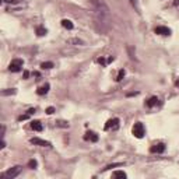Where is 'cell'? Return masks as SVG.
<instances>
[{"instance_id": "6da1fadb", "label": "cell", "mask_w": 179, "mask_h": 179, "mask_svg": "<svg viewBox=\"0 0 179 179\" xmlns=\"http://www.w3.org/2000/svg\"><path fill=\"white\" fill-rule=\"evenodd\" d=\"M132 133H133L134 137H137V139H143L144 137V134H146V129H144V124L141 123V122H136L133 126V129H132Z\"/></svg>"}, {"instance_id": "7a4b0ae2", "label": "cell", "mask_w": 179, "mask_h": 179, "mask_svg": "<svg viewBox=\"0 0 179 179\" xmlns=\"http://www.w3.org/2000/svg\"><path fill=\"white\" fill-rule=\"evenodd\" d=\"M22 66H24V62H22L21 59H14V60H11V63L9 64V70L11 73H18V71L22 70Z\"/></svg>"}, {"instance_id": "3957f363", "label": "cell", "mask_w": 179, "mask_h": 179, "mask_svg": "<svg viewBox=\"0 0 179 179\" xmlns=\"http://www.w3.org/2000/svg\"><path fill=\"white\" fill-rule=\"evenodd\" d=\"M21 169H22V167H20V165H15V167L10 168V169H7L6 172L3 173V178H7V179L15 178V176H18V175H20Z\"/></svg>"}, {"instance_id": "277c9868", "label": "cell", "mask_w": 179, "mask_h": 179, "mask_svg": "<svg viewBox=\"0 0 179 179\" xmlns=\"http://www.w3.org/2000/svg\"><path fill=\"white\" fill-rule=\"evenodd\" d=\"M119 123H120V120H119L118 118H112L105 123V128L104 129H105V130H118Z\"/></svg>"}, {"instance_id": "5b68a950", "label": "cell", "mask_w": 179, "mask_h": 179, "mask_svg": "<svg viewBox=\"0 0 179 179\" xmlns=\"http://www.w3.org/2000/svg\"><path fill=\"white\" fill-rule=\"evenodd\" d=\"M30 141L32 143L34 146H39V147H51V146H52V144H51L49 141L39 139V137H32V139H31Z\"/></svg>"}, {"instance_id": "8992f818", "label": "cell", "mask_w": 179, "mask_h": 179, "mask_svg": "<svg viewBox=\"0 0 179 179\" xmlns=\"http://www.w3.org/2000/svg\"><path fill=\"white\" fill-rule=\"evenodd\" d=\"M165 144L164 143H157V144H154V146L150 148V151L151 153H157V154H161V153H164L165 151Z\"/></svg>"}, {"instance_id": "52a82bcc", "label": "cell", "mask_w": 179, "mask_h": 179, "mask_svg": "<svg viewBox=\"0 0 179 179\" xmlns=\"http://www.w3.org/2000/svg\"><path fill=\"white\" fill-rule=\"evenodd\" d=\"M84 140H85V141L95 143V141H98V134L94 133V132H87V133L84 134Z\"/></svg>"}, {"instance_id": "ba28073f", "label": "cell", "mask_w": 179, "mask_h": 179, "mask_svg": "<svg viewBox=\"0 0 179 179\" xmlns=\"http://www.w3.org/2000/svg\"><path fill=\"white\" fill-rule=\"evenodd\" d=\"M154 32L158 34V35H164V37H167V35L171 34V30L168 27H157L154 30Z\"/></svg>"}, {"instance_id": "9c48e42d", "label": "cell", "mask_w": 179, "mask_h": 179, "mask_svg": "<svg viewBox=\"0 0 179 179\" xmlns=\"http://www.w3.org/2000/svg\"><path fill=\"white\" fill-rule=\"evenodd\" d=\"M31 128H32L35 132H42L43 130V126H42V123H41L39 120H32V122H31Z\"/></svg>"}, {"instance_id": "30bf717a", "label": "cell", "mask_w": 179, "mask_h": 179, "mask_svg": "<svg viewBox=\"0 0 179 179\" xmlns=\"http://www.w3.org/2000/svg\"><path fill=\"white\" fill-rule=\"evenodd\" d=\"M49 88H51V85L46 83V84H43L42 87H39L37 90V94L38 95H45V94H48V91H49Z\"/></svg>"}, {"instance_id": "8fae6325", "label": "cell", "mask_w": 179, "mask_h": 179, "mask_svg": "<svg viewBox=\"0 0 179 179\" xmlns=\"http://www.w3.org/2000/svg\"><path fill=\"white\" fill-rule=\"evenodd\" d=\"M62 27H64L66 30H73L74 28V25H73V22L70 21V20H62Z\"/></svg>"}, {"instance_id": "7c38bea8", "label": "cell", "mask_w": 179, "mask_h": 179, "mask_svg": "<svg viewBox=\"0 0 179 179\" xmlns=\"http://www.w3.org/2000/svg\"><path fill=\"white\" fill-rule=\"evenodd\" d=\"M158 101H160V100H158V97H151V98H150V100L146 102V105L148 106V108H153V106H155V105L158 104Z\"/></svg>"}, {"instance_id": "4fadbf2b", "label": "cell", "mask_w": 179, "mask_h": 179, "mask_svg": "<svg viewBox=\"0 0 179 179\" xmlns=\"http://www.w3.org/2000/svg\"><path fill=\"white\" fill-rule=\"evenodd\" d=\"M32 113H35V109H34V108H31V109H28V112L25 113V115L18 116V122H21V120H25V119H28L31 115H32Z\"/></svg>"}, {"instance_id": "5bb4252c", "label": "cell", "mask_w": 179, "mask_h": 179, "mask_svg": "<svg viewBox=\"0 0 179 179\" xmlns=\"http://www.w3.org/2000/svg\"><path fill=\"white\" fill-rule=\"evenodd\" d=\"M55 124L58 126V128H64V129L69 128V123H67L66 120H56V122H55Z\"/></svg>"}, {"instance_id": "9a60e30c", "label": "cell", "mask_w": 179, "mask_h": 179, "mask_svg": "<svg viewBox=\"0 0 179 179\" xmlns=\"http://www.w3.org/2000/svg\"><path fill=\"white\" fill-rule=\"evenodd\" d=\"M113 178H126V173L123 172V171H116V172L112 173Z\"/></svg>"}, {"instance_id": "2e32d148", "label": "cell", "mask_w": 179, "mask_h": 179, "mask_svg": "<svg viewBox=\"0 0 179 179\" xmlns=\"http://www.w3.org/2000/svg\"><path fill=\"white\" fill-rule=\"evenodd\" d=\"M37 35L38 37H43V35H46V30L43 27H38L37 28Z\"/></svg>"}, {"instance_id": "e0dca14e", "label": "cell", "mask_w": 179, "mask_h": 179, "mask_svg": "<svg viewBox=\"0 0 179 179\" xmlns=\"http://www.w3.org/2000/svg\"><path fill=\"white\" fill-rule=\"evenodd\" d=\"M124 74H126V71H124L123 69H122V70H119L118 76H116V81H122V80H123V77H124Z\"/></svg>"}, {"instance_id": "ac0fdd59", "label": "cell", "mask_w": 179, "mask_h": 179, "mask_svg": "<svg viewBox=\"0 0 179 179\" xmlns=\"http://www.w3.org/2000/svg\"><path fill=\"white\" fill-rule=\"evenodd\" d=\"M41 67H42V69H52V67H53V63H52V62H43V63L41 64Z\"/></svg>"}, {"instance_id": "d6986e66", "label": "cell", "mask_w": 179, "mask_h": 179, "mask_svg": "<svg viewBox=\"0 0 179 179\" xmlns=\"http://www.w3.org/2000/svg\"><path fill=\"white\" fill-rule=\"evenodd\" d=\"M67 42H69V43H76V45H83V43H84L81 39H77V38H74V39H69Z\"/></svg>"}, {"instance_id": "ffe728a7", "label": "cell", "mask_w": 179, "mask_h": 179, "mask_svg": "<svg viewBox=\"0 0 179 179\" xmlns=\"http://www.w3.org/2000/svg\"><path fill=\"white\" fill-rule=\"evenodd\" d=\"M130 3H132V6L136 9V11L137 13H140V7H139V3H137V0H130Z\"/></svg>"}, {"instance_id": "44dd1931", "label": "cell", "mask_w": 179, "mask_h": 179, "mask_svg": "<svg viewBox=\"0 0 179 179\" xmlns=\"http://www.w3.org/2000/svg\"><path fill=\"white\" fill-rule=\"evenodd\" d=\"M10 94H15V88L7 90V91H2V95H10Z\"/></svg>"}, {"instance_id": "7402d4cb", "label": "cell", "mask_w": 179, "mask_h": 179, "mask_svg": "<svg viewBox=\"0 0 179 179\" xmlns=\"http://www.w3.org/2000/svg\"><path fill=\"white\" fill-rule=\"evenodd\" d=\"M37 165H38V162H37L35 160H31L30 162H28V167L32 168V169H34V168H37Z\"/></svg>"}, {"instance_id": "603a6c76", "label": "cell", "mask_w": 179, "mask_h": 179, "mask_svg": "<svg viewBox=\"0 0 179 179\" xmlns=\"http://www.w3.org/2000/svg\"><path fill=\"white\" fill-rule=\"evenodd\" d=\"M53 112H55V108H53V106H49L48 109H46V113H48V115H52Z\"/></svg>"}, {"instance_id": "cb8c5ba5", "label": "cell", "mask_w": 179, "mask_h": 179, "mask_svg": "<svg viewBox=\"0 0 179 179\" xmlns=\"http://www.w3.org/2000/svg\"><path fill=\"white\" fill-rule=\"evenodd\" d=\"M20 0H4V3H11V4H15V3H18Z\"/></svg>"}, {"instance_id": "d4e9b609", "label": "cell", "mask_w": 179, "mask_h": 179, "mask_svg": "<svg viewBox=\"0 0 179 179\" xmlns=\"http://www.w3.org/2000/svg\"><path fill=\"white\" fill-rule=\"evenodd\" d=\"M28 76H30V71H24V79H28Z\"/></svg>"}, {"instance_id": "484cf974", "label": "cell", "mask_w": 179, "mask_h": 179, "mask_svg": "<svg viewBox=\"0 0 179 179\" xmlns=\"http://www.w3.org/2000/svg\"><path fill=\"white\" fill-rule=\"evenodd\" d=\"M176 85H178V87H179V80H178V81H176Z\"/></svg>"}]
</instances>
